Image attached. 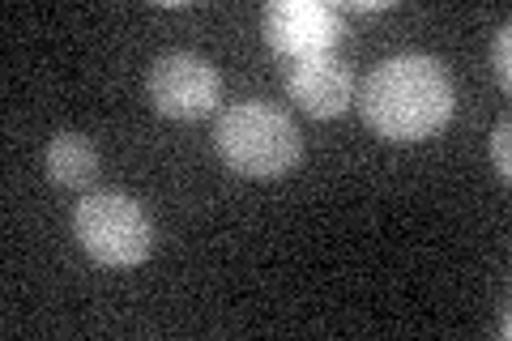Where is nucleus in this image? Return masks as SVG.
<instances>
[{
	"mask_svg": "<svg viewBox=\"0 0 512 341\" xmlns=\"http://www.w3.org/2000/svg\"><path fill=\"white\" fill-rule=\"evenodd\" d=\"M453 81L436 56H393L363 81V120L384 141H427L453 120Z\"/></svg>",
	"mask_w": 512,
	"mask_h": 341,
	"instance_id": "nucleus-1",
	"label": "nucleus"
},
{
	"mask_svg": "<svg viewBox=\"0 0 512 341\" xmlns=\"http://www.w3.org/2000/svg\"><path fill=\"white\" fill-rule=\"evenodd\" d=\"M214 145L222 162L244 180H278L295 171L303 158V137L291 116L269 103H235L222 111L214 128Z\"/></svg>",
	"mask_w": 512,
	"mask_h": 341,
	"instance_id": "nucleus-2",
	"label": "nucleus"
},
{
	"mask_svg": "<svg viewBox=\"0 0 512 341\" xmlns=\"http://www.w3.org/2000/svg\"><path fill=\"white\" fill-rule=\"evenodd\" d=\"M73 235L94 261L111 269H133L154 252V222L141 201L124 192H90L73 214Z\"/></svg>",
	"mask_w": 512,
	"mask_h": 341,
	"instance_id": "nucleus-3",
	"label": "nucleus"
},
{
	"mask_svg": "<svg viewBox=\"0 0 512 341\" xmlns=\"http://www.w3.org/2000/svg\"><path fill=\"white\" fill-rule=\"evenodd\" d=\"M150 103L167 120H205L222 99V77L197 52H167L150 64Z\"/></svg>",
	"mask_w": 512,
	"mask_h": 341,
	"instance_id": "nucleus-4",
	"label": "nucleus"
},
{
	"mask_svg": "<svg viewBox=\"0 0 512 341\" xmlns=\"http://www.w3.org/2000/svg\"><path fill=\"white\" fill-rule=\"evenodd\" d=\"M261 30L265 43L291 64L308 56H329L342 35V18L325 0H274L261 13Z\"/></svg>",
	"mask_w": 512,
	"mask_h": 341,
	"instance_id": "nucleus-5",
	"label": "nucleus"
},
{
	"mask_svg": "<svg viewBox=\"0 0 512 341\" xmlns=\"http://www.w3.org/2000/svg\"><path fill=\"white\" fill-rule=\"evenodd\" d=\"M286 94L316 120H333L355 103V73L338 56H308L286 64Z\"/></svg>",
	"mask_w": 512,
	"mask_h": 341,
	"instance_id": "nucleus-6",
	"label": "nucleus"
},
{
	"mask_svg": "<svg viewBox=\"0 0 512 341\" xmlns=\"http://www.w3.org/2000/svg\"><path fill=\"white\" fill-rule=\"evenodd\" d=\"M43 162H47V175H52L60 188H90L94 175H99V150H94V141L82 133L52 137Z\"/></svg>",
	"mask_w": 512,
	"mask_h": 341,
	"instance_id": "nucleus-7",
	"label": "nucleus"
},
{
	"mask_svg": "<svg viewBox=\"0 0 512 341\" xmlns=\"http://www.w3.org/2000/svg\"><path fill=\"white\" fill-rule=\"evenodd\" d=\"M491 73H495V86H500V90L512 86V30H508V26L495 30V43H491Z\"/></svg>",
	"mask_w": 512,
	"mask_h": 341,
	"instance_id": "nucleus-8",
	"label": "nucleus"
},
{
	"mask_svg": "<svg viewBox=\"0 0 512 341\" xmlns=\"http://www.w3.org/2000/svg\"><path fill=\"white\" fill-rule=\"evenodd\" d=\"M508 137H512V124L508 120H500L495 124V133H491V158H495V171L504 175H512V158H508Z\"/></svg>",
	"mask_w": 512,
	"mask_h": 341,
	"instance_id": "nucleus-9",
	"label": "nucleus"
}]
</instances>
